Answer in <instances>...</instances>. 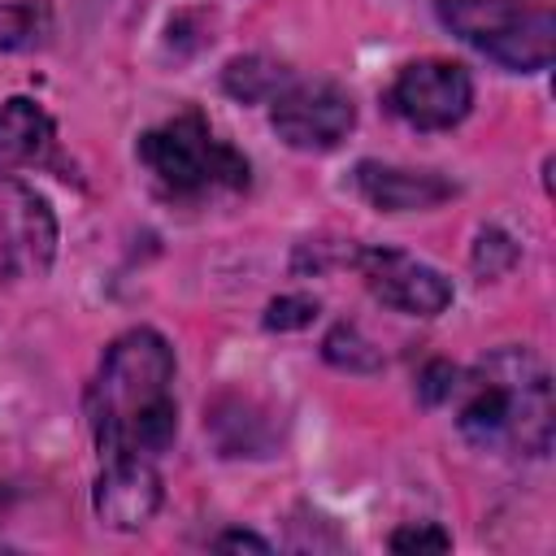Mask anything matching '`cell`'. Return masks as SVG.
Instances as JSON below:
<instances>
[{
    "instance_id": "cell-1",
    "label": "cell",
    "mask_w": 556,
    "mask_h": 556,
    "mask_svg": "<svg viewBox=\"0 0 556 556\" xmlns=\"http://www.w3.org/2000/svg\"><path fill=\"white\" fill-rule=\"evenodd\" d=\"M174 352L156 330H126L109 343L87 395L100 456H156L174 443L178 404L169 395Z\"/></svg>"
},
{
    "instance_id": "cell-2",
    "label": "cell",
    "mask_w": 556,
    "mask_h": 556,
    "mask_svg": "<svg viewBox=\"0 0 556 556\" xmlns=\"http://www.w3.org/2000/svg\"><path fill=\"white\" fill-rule=\"evenodd\" d=\"M460 400V434L482 452H526L543 456L552 447V378L543 361L526 348L491 352L473 374L456 382Z\"/></svg>"
},
{
    "instance_id": "cell-3",
    "label": "cell",
    "mask_w": 556,
    "mask_h": 556,
    "mask_svg": "<svg viewBox=\"0 0 556 556\" xmlns=\"http://www.w3.org/2000/svg\"><path fill=\"white\" fill-rule=\"evenodd\" d=\"M439 22L517 74L543 70L556 48V17L539 0H439Z\"/></svg>"
},
{
    "instance_id": "cell-4",
    "label": "cell",
    "mask_w": 556,
    "mask_h": 556,
    "mask_svg": "<svg viewBox=\"0 0 556 556\" xmlns=\"http://www.w3.org/2000/svg\"><path fill=\"white\" fill-rule=\"evenodd\" d=\"M139 161L148 165V174L165 195H182V200L204 195L213 187L226 191L248 187V161L230 143L213 139L200 113H178L174 122L139 135Z\"/></svg>"
},
{
    "instance_id": "cell-5",
    "label": "cell",
    "mask_w": 556,
    "mask_h": 556,
    "mask_svg": "<svg viewBox=\"0 0 556 556\" xmlns=\"http://www.w3.org/2000/svg\"><path fill=\"white\" fill-rule=\"evenodd\" d=\"M56 256V217L48 200L13 174H0V282L43 278Z\"/></svg>"
},
{
    "instance_id": "cell-6",
    "label": "cell",
    "mask_w": 556,
    "mask_h": 556,
    "mask_svg": "<svg viewBox=\"0 0 556 556\" xmlns=\"http://www.w3.org/2000/svg\"><path fill=\"white\" fill-rule=\"evenodd\" d=\"M391 113H400L417 130H447L456 126L473 104V78L456 61H413L395 74L387 91Z\"/></svg>"
},
{
    "instance_id": "cell-7",
    "label": "cell",
    "mask_w": 556,
    "mask_h": 556,
    "mask_svg": "<svg viewBox=\"0 0 556 556\" xmlns=\"http://www.w3.org/2000/svg\"><path fill=\"white\" fill-rule=\"evenodd\" d=\"M269 117H274L278 139H287L291 148H300V152H326L339 139H348V130L356 122V109H352V96L339 83L313 78V83L282 87L274 96V113Z\"/></svg>"
},
{
    "instance_id": "cell-8",
    "label": "cell",
    "mask_w": 556,
    "mask_h": 556,
    "mask_svg": "<svg viewBox=\"0 0 556 556\" xmlns=\"http://www.w3.org/2000/svg\"><path fill=\"white\" fill-rule=\"evenodd\" d=\"M356 269L365 278V287L387 308H400V313H413V317H434L452 304V282L434 265H426L408 252L365 248V252H356Z\"/></svg>"
},
{
    "instance_id": "cell-9",
    "label": "cell",
    "mask_w": 556,
    "mask_h": 556,
    "mask_svg": "<svg viewBox=\"0 0 556 556\" xmlns=\"http://www.w3.org/2000/svg\"><path fill=\"white\" fill-rule=\"evenodd\" d=\"M100 460L104 469L96 478V513L117 530H139L143 521H152V513L161 508V478L152 460L139 452L100 456Z\"/></svg>"
},
{
    "instance_id": "cell-10",
    "label": "cell",
    "mask_w": 556,
    "mask_h": 556,
    "mask_svg": "<svg viewBox=\"0 0 556 556\" xmlns=\"http://www.w3.org/2000/svg\"><path fill=\"white\" fill-rule=\"evenodd\" d=\"M356 191L382 213H408V208L443 204L456 187L447 178H439V174H426V169H395V165L361 161L356 165Z\"/></svg>"
},
{
    "instance_id": "cell-11",
    "label": "cell",
    "mask_w": 556,
    "mask_h": 556,
    "mask_svg": "<svg viewBox=\"0 0 556 556\" xmlns=\"http://www.w3.org/2000/svg\"><path fill=\"white\" fill-rule=\"evenodd\" d=\"M52 139H56V126L35 100L13 96L0 104V156L4 161H43L52 152Z\"/></svg>"
},
{
    "instance_id": "cell-12",
    "label": "cell",
    "mask_w": 556,
    "mask_h": 556,
    "mask_svg": "<svg viewBox=\"0 0 556 556\" xmlns=\"http://www.w3.org/2000/svg\"><path fill=\"white\" fill-rule=\"evenodd\" d=\"M222 83H226V91L235 100H274L282 91V83H287V70L265 61V56H239V61L226 65Z\"/></svg>"
},
{
    "instance_id": "cell-13",
    "label": "cell",
    "mask_w": 556,
    "mask_h": 556,
    "mask_svg": "<svg viewBox=\"0 0 556 556\" xmlns=\"http://www.w3.org/2000/svg\"><path fill=\"white\" fill-rule=\"evenodd\" d=\"M321 352H326V361H330V365H339V369H348V374H369V369H378V365H382V356L374 352V343H369V339H361V330H356V326H334V330L326 334Z\"/></svg>"
},
{
    "instance_id": "cell-14",
    "label": "cell",
    "mask_w": 556,
    "mask_h": 556,
    "mask_svg": "<svg viewBox=\"0 0 556 556\" xmlns=\"http://www.w3.org/2000/svg\"><path fill=\"white\" fill-rule=\"evenodd\" d=\"M513 261H517V248H513L508 235H500V230H482V235H478V248H473V265H478V274L495 278V274L508 269Z\"/></svg>"
},
{
    "instance_id": "cell-15",
    "label": "cell",
    "mask_w": 556,
    "mask_h": 556,
    "mask_svg": "<svg viewBox=\"0 0 556 556\" xmlns=\"http://www.w3.org/2000/svg\"><path fill=\"white\" fill-rule=\"evenodd\" d=\"M313 317H317V300H308V295H278L269 304V313H265V326L269 330H300Z\"/></svg>"
},
{
    "instance_id": "cell-16",
    "label": "cell",
    "mask_w": 556,
    "mask_h": 556,
    "mask_svg": "<svg viewBox=\"0 0 556 556\" xmlns=\"http://www.w3.org/2000/svg\"><path fill=\"white\" fill-rule=\"evenodd\" d=\"M456 382H460V369H456V365L430 361L426 374H421V382H417V395H421L426 404H443V400L456 395Z\"/></svg>"
},
{
    "instance_id": "cell-17",
    "label": "cell",
    "mask_w": 556,
    "mask_h": 556,
    "mask_svg": "<svg viewBox=\"0 0 556 556\" xmlns=\"http://www.w3.org/2000/svg\"><path fill=\"white\" fill-rule=\"evenodd\" d=\"M452 539L439 530V526H404L391 534V552H447Z\"/></svg>"
},
{
    "instance_id": "cell-18",
    "label": "cell",
    "mask_w": 556,
    "mask_h": 556,
    "mask_svg": "<svg viewBox=\"0 0 556 556\" xmlns=\"http://www.w3.org/2000/svg\"><path fill=\"white\" fill-rule=\"evenodd\" d=\"M213 547H222V552H230V547H235V552H243V547H248V552H269V543H265V539H256V534H243V530H230V534H222Z\"/></svg>"
}]
</instances>
